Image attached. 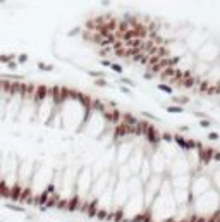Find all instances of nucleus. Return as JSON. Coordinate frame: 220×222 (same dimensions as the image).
I'll return each instance as SVG.
<instances>
[{"mask_svg": "<svg viewBox=\"0 0 220 222\" xmlns=\"http://www.w3.org/2000/svg\"><path fill=\"white\" fill-rule=\"evenodd\" d=\"M194 57H198L196 60L210 64V66L218 62V45H217V41H208V43L205 41V43L196 50Z\"/></svg>", "mask_w": 220, "mask_h": 222, "instance_id": "obj_1", "label": "nucleus"}, {"mask_svg": "<svg viewBox=\"0 0 220 222\" xmlns=\"http://www.w3.org/2000/svg\"><path fill=\"white\" fill-rule=\"evenodd\" d=\"M117 148H119V152H117V164L119 165H124V164L129 160L131 153L134 152V145L131 143V141H124V143H117Z\"/></svg>", "mask_w": 220, "mask_h": 222, "instance_id": "obj_2", "label": "nucleus"}, {"mask_svg": "<svg viewBox=\"0 0 220 222\" xmlns=\"http://www.w3.org/2000/svg\"><path fill=\"white\" fill-rule=\"evenodd\" d=\"M172 104L179 105V107H184V105L191 104V98L189 96H172Z\"/></svg>", "mask_w": 220, "mask_h": 222, "instance_id": "obj_3", "label": "nucleus"}, {"mask_svg": "<svg viewBox=\"0 0 220 222\" xmlns=\"http://www.w3.org/2000/svg\"><path fill=\"white\" fill-rule=\"evenodd\" d=\"M124 122L127 124V127H132V126H138L139 122H138V117H134V115H131V114H124ZM124 124V126H126Z\"/></svg>", "mask_w": 220, "mask_h": 222, "instance_id": "obj_4", "label": "nucleus"}, {"mask_svg": "<svg viewBox=\"0 0 220 222\" xmlns=\"http://www.w3.org/2000/svg\"><path fill=\"white\" fill-rule=\"evenodd\" d=\"M164 107L170 114H182L184 112V107H179V105H164Z\"/></svg>", "mask_w": 220, "mask_h": 222, "instance_id": "obj_5", "label": "nucleus"}, {"mask_svg": "<svg viewBox=\"0 0 220 222\" xmlns=\"http://www.w3.org/2000/svg\"><path fill=\"white\" fill-rule=\"evenodd\" d=\"M88 76L95 78V79H105L107 78V72H103V71H88Z\"/></svg>", "mask_w": 220, "mask_h": 222, "instance_id": "obj_6", "label": "nucleus"}, {"mask_svg": "<svg viewBox=\"0 0 220 222\" xmlns=\"http://www.w3.org/2000/svg\"><path fill=\"white\" fill-rule=\"evenodd\" d=\"M14 59H16L14 53H0V64H9Z\"/></svg>", "mask_w": 220, "mask_h": 222, "instance_id": "obj_7", "label": "nucleus"}, {"mask_svg": "<svg viewBox=\"0 0 220 222\" xmlns=\"http://www.w3.org/2000/svg\"><path fill=\"white\" fill-rule=\"evenodd\" d=\"M119 83H120L122 86L126 85L127 88H134V86H136V83L132 81V79H131V78H124V76H122V78H119Z\"/></svg>", "mask_w": 220, "mask_h": 222, "instance_id": "obj_8", "label": "nucleus"}, {"mask_svg": "<svg viewBox=\"0 0 220 222\" xmlns=\"http://www.w3.org/2000/svg\"><path fill=\"white\" fill-rule=\"evenodd\" d=\"M5 207H7L9 210H12V212H19V214H24V212H26L21 205H16V203H5Z\"/></svg>", "mask_w": 220, "mask_h": 222, "instance_id": "obj_9", "label": "nucleus"}, {"mask_svg": "<svg viewBox=\"0 0 220 222\" xmlns=\"http://www.w3.org/2000/svg\"><path fill=\"white\" fill-rule=\"evenodd\" d=\"M157 88L160 90V91H164V93H168V95H172V93H174V88H172V86H168V85H165V83H160Z\"/></svg>", "mask_w": 220, "mask_h": 222, "instance_id": "obj_10", "label": "nucleus"}, {"mask_svg": "<svg viewBox=\"0 0 220 222\" xmlns=\"http://www.w3.org/2000/svg\"><path fill=\"white\" fill-rule=\"evenodd\" d=\"M139 114H141L145 119H150V121H155V122H160V119H158L157 115H153L151 112H146V110H143V112H139Z\"/></svg>", "mask_w": 220, "mask_h": 222, "instance_id": "obj_11", "label": "nucleus"}, {"mask_svg": "<svg viewBox=\"0 0 220 222\" xmlns=\"http://www.w3.org/2000/svg\"><path fill=\"white\" fill-rule=\"evenodd\" d=\"M38 69H40V71H45V72H52V71H53V66L45 64V62H38Z\"/></svg>", "mask_w": 220, "mask_h": 222, "instance_id": "obj_12", "label": "nucleus"}, {"mask_svg": "<svg viewBox=\"0 0 220 222\" xmlns=\"http://www.w3.org/2000/svg\"><path fill=\"white\" fill-rule=\"evenodd\" d=\"M95 86H97V88H107V86H110V85H108L107 79H95Z\"/></svg>", "mask_w": 220, "mask_h": 222, "instance_id": "obj_13", "label": "nucleus"}, {"mask_svg": "<svg viewBox=\"0 0 220 222\" xmlns=\"http://www.w3.org/2000/svg\"><path fill=\"white\" fill-rule=\"evenodd\" d=\"M16 59H17V64H26L29 57H28L26 53H21V55H17V57H16Z\"/></svg>", "mask_w": 220, "mask_h": 222, "instance_id": "obj_14", "label": "nucleus"}, {"mask_svg": "<svg viewBox=\"0 0 220 222\" xmlns=\"http://www.w3.org/2000/svg\"><path fill=\"white\" fill-rule=\"evenodd\" d=\"M110 69H112V71H115V72L117 74H120V72H122V66H119V64H115V62H112V64H110Z\"/></svg>", "mask_w": 220, "mask_h": 222, "instance_id": "obj_15", "label": "nucleus"}, {"mask_svg": "<svg viewBox=\"0 0 220 222\" xmlns=\"http://www.w3.org/2000/svg\"><path fill=\"white\" fill-rule=\"evenodd\" d=\"M200 126L208 129V127H212V121H210V119H203V121H200Z\"/></svg>", "mask_w": 220, "mask_h": 222, "instance_id": "obj_16", "label": "nucleus"}, {"mask_svg": "<svg viewBox=\"0 0 220 222\" xmlns=\"http://www.w3.org/2000/svg\"><path fill=\"white\" fill-rule=\"evenodd\" d=\"M81 30H83V28L81 26H76V28H72V30L71 31H69V36H76V35H79V33H81Z\"/></svg>", "mask_w": 220, "mask_h": 222, "instance_id": "obj_17", "label": "nucleus"}, {"mask_svg": "<svg viewBox=\"0 0 220 222\" xmlns=\"http://www.w3.org/2000/svg\"><path fill=\"white\" fill-rule=\"evenodd\" d=\"M206 138H208V140H212V141H217L220 136H218V133H215V131H210V133L206 134Z\"/></svg>", "mask_w": 220, "mask_h": 222, "instance_id": "obj_18", "label": "nucleus"}, {"mask_svg": "<svg viewBox=\"0 0 220 222\" xmlns=\"http://www.w3.org/2000/svg\"><path fill=\"white\" fill-rule=\"evenodd\" d=\"M193 115H196L200 121H203V119H208V115L205 114V112H200V110H196V112H193Z\"/></svg>", "mask_w": 220, "mask_h": 222, "instance_id": "obj_19", "label": "nucleus"}, {"mask_svg": "<svg viewBox=\"0 0 220 222\" xmlns=\"http://www.w3.org/2000/svg\"><path fill=\"white\" fill-rule=\"evenodd\" d=\"M143 79L151 81V79H155V74H153V72H145V74H143Z\"/></svg>", "mask_w": 220, "mask_h": 222, "instance_id": "obj_20", "label": "nucleus"}, {"mask_svg": "<svg viewBox=\"0 0 220 222\" xmlns=\"http://www.w3.org/2000/svg\"><path fill=\"white\" fill-rule=\"evenodd\" d=\"M5 66H7L11 71H16V69H17V62H16V60H11V62H9V64H5Z\"/></svg>", "mask_w": 220, "mask_h": 222, "instance_id": "obj_21", "label": "nucleus"}, {"mask_svg": "<svg viewBox=\"0 0 220 222\" xmlns=\"http://www.w3.org/2000/svg\"><path fill=\"white\" fill-rule=\"evenodd\" d=\"M119 90H120V93H124V95H131V88H127V86H119Z\"/></svg>", "mask_w": 220, "mask_h": 222, "instance_id": "obj_22", "label": "nucleus"}, {"mask_svg": "<svg viewBox=\"0 0 220 222\" xmlns=\"http://www.w3.org/2000/svg\"><path fill=\"white\" fill-rule=\"evenodd\" d=\"M100 64H101V66H103V67H110V64H112V60H107V59H101V60H100Z\"/></svg>", "mask_w": 220, "mask_h": 222, "instance_id": "obj_23", "label": "nucleus"}, {"mask_svg": "<svg viewBox=\"0 0 220 222\" xmlns=\"http://www.w3.org/2000/svg\"><path fill=\"white\" fill-rule=\"evenodd\" d=\"M177 131H179V133H187V131H189V126H186V124H184V126H179Z\"/></svg>", "mask_w": 220, "mask_h": 222, "instance_id": "obj_24", "label": "nucleus"}]
</instances>
